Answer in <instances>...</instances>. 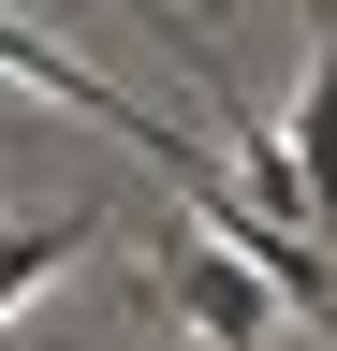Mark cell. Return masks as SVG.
Wrapping results in <instances>:
<instances>
[{"instance_id": "cell-2", "label": "cell", "mask_w": 337, "mask_h": 351, "mask_svg": "<svg viewBox=\"0 0 337 351\" xmlns=\"http://www.w3.org/2000/svg\"><path fill=\"white\" fill-rule=\"evenodd\" d=\"M0 73H15V88H45V103H73V117H103V132H117V147H147L161 176H191V161H205V147H191V132H161V117L132 103V88H103L89 59H59V44H45V29H15V15H0Z\"/></svg>"}, {"instance_id": "cell-1", "label": "cell", "mask_w": 337, "mask_h": 351, "mask_svg": "<svg viewBox=\"0 0 337 351\" xmlns=\"http://www.w3.org/2000/svg\"><path fill=\"white\" fill-rule=\"evenodd\" d=\"M147 307H176V322H191V337H220V351H279V337H293V322H279V293L249 278L220 234H191L176 263H161V278H147Z\"/></svg>"}, {"instance_id": "cell-4", "label": "cell", "mask_w": 337, "mask_h": 351, "mask_svg": "<svg viewBox=\"0 0 337 351\" xmlns=\"http://www.w3.org/2000/svg\"><path fill=\"white\" fill-rule=\"evenodd\" d=\"M89 249H103V219H89V205H45V219H0V322H15V307H30V293L59 278V263H89Z\"/></svg>"}, {"instance_id": "cell-3", "label": "cell", "mask_w": 337, "mask_h": 351, "mask_svg": "<svg viewBox=\"0 0 337 351\" xmlns=\"http://www.w3.org/2000/svg\"><path fill=\"white\" fill-rule=\"evenodd\" d=\"M337 205V15L308 44V88H293V219H323Z\"/></svg>"}]
</instances>
